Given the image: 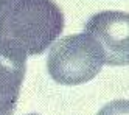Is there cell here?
I'll list each match as a JSON object with an SVG mask.
<instances>
[{
  "mask_svg": "<svg viewBox=\"0 0 129 115\" xmlns=\"http://www.w3.org/2000/svg\"><path fill=\"white\" fill-rule=\"evenodd\" d=\"M96 115H129V101L127 100L110 101L101 107Z\"/></svg>",
  "mask_w": 129,
  "mask_h": 115,
  "instance_id": "obj_5",
  "label": "cell"
},
{
  "mask_svg": "<svg viewBox=\"0 0 129 115\" xmlns=\"http://www.w3.org/2000/svg\"><path fill=\"white\" fill-rule=\"evenodd\" d=\"M64 30L53 0H0V53L16 59L42 54Z\"/></svg>",
  "mask_w": 129,
  "mask_h": 115,
  "instance_id": "obj_1",
  "label": "cell"
},
{
  "mask_svg": "<svg viewBox=\"0 0 129 115\" xmlns=\"http://www.w3.org/2000/svg\"><path fill=\"white\" fill-rule=\"evenodd\" d=\"M26 59L0 53V115H13L25 78Z\"/></svg>",
  "mask_w": 129,
  "mask_h": 115,
  "instance_id": "obj_4",
  "label": "cell"
},
{
  "mask_svg": "<svg viewBox=\"0 0 129 115\" xmlns=\"http://www.w3.org/2000/svg\"><path fill=\"white\" fill-rule=\"evenodd\" d=\"M84 33L96 42L107 65H127L129 62V16L124 11H101L92 16Z\"/></svg>",
  "mask_w": 129,
  "mask_h": 115,
  "instance_id": "obj_3",
  "label": "cell"
},
{
  "mask_svg": "<svg viewBox=\"0 0 129 115\" xmlns=\"http://www.w3.org/2000/svg\"><path fill=\"white\" fill-rule=\"evenodd\" d=\"M28 115H39V113H28Z\"/></svg>",
  "mask_w": 129,
  "mask_h": 115,
  "instance_id": "obj_6",
  "label": "cell"
},
{
  "mask_svg": "<svg viewBox=\"0 0 129 115\" xmlns=\"http://www.w3.org/2000/svg\"><path fill=\"white\" fill-rule=\"evenodd\" d=\"M103 65V51L86 33L72 34L54 41L47 59L50 76L62 85L89 82L100 73Z\"/></svg>",
  "mask_w": 129,
  "mask_h": 115,
  "instance_id": "obj_2",
  "label": "cell"
}]
</instances>
